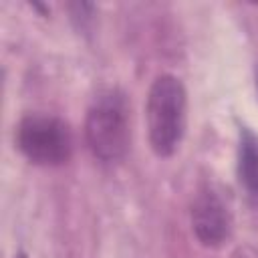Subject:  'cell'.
I'll return each mask as SVG.
<instances>
[{
  "label": "cell",
  "instance_id": "1",
  "mask_svg": "<svg viewBox=\"0 0 258 258\" xmlns=\"http://www.w3.org/2000/svg\"><path fill=\"white\" fill-rule=\"evenodd\" d=\"M185 89L173 75H161L147 93L145 121L149 145L159 157H169L181 143L185 131Z\"/></svg>",
  "mask_w": 258,
  "mask_h": 258
},
{
  "label": "cell",
  "instance_id": "2",
  "mask_svg": "<svg viewBox=\"0 0 258 258\" xmlns=\"http://www.w3.org/2000/svg\"><path fill=\"white\" fill-rule=\"evenodd\" d=\"M85 139L91 153L103 161H119L129 147V109L119 89L101 91L85 119Z\"/></svg>",
  "mask_w": 258,
  "mask_h": 258
},
{
  "label": "cell",
  "instance_id": "3",
  "mask_svg": "<svg viewBox=\"0 0 258 258\" xmlns=\"http://www.w3.org/2000/svg\"><path fill=\"white\" fill-rule=\"evenodd\" d=\"M18 151L34 165L56 167L69 161L73 137L69 125L44 113H30L20 119L14 135Z\"/></svg>",
  "mask_w": 258,
  "mask_h": 258
},
{
  "label": "cell",
  "instance_id": "4",
  "mask_svg": "<svg viewBox=\"0 0 258 258\" xmlns=\"http://www.w3.org/2000/svg\"><path fill=\"white\" fill-rule=\"evenodd\" d=\"M191 228L196 238L208 248L222 246L230 236V212L214 189L206 187L196 196L191 204Z\"/></svg>",
  "mask_w": 258,
  "mask_h": 258
},
{
  "label": "cell",
  "instance_id": "5",
  "mask_svg": "<svg viewBox=\"0 0 258 258\" xmlns=\"http://www.w3.org/2000/svg\"><path fill=\"white\" fill-rule=\"evenodd\" d=\"M238 177L248 200L258 208V137L248 129L240 133Z\"/></svg>",
  "mask_w": 258,
  "mask_h": 258
},
{
  "label": "cell",
  "instance_id": "6",
  "mask_svg": "<svg viewBox=\"0 0 258 258\" xmlns=\"http://www.w3.org/2000/svg\"><path fill=\"white\" fill-rule=\"evenodd\" d=\"M234 258H258V248L244 246V248H240V250L234 254Z\"/></svg>",
  "mask_w": 258,
  "mask_h": 258
},
{
  "label": "cell",
  "instance_id": "7",
  "mask_svg": "<svg viewBox=\"0 0 258 258\" xmlns=\"http://www.w3.org/2000/svg\"><path fill=\"white\" fill-rule=\"evenodd\" d=\"M14 258H28V256H26V254H22V252H18V254H16Z\"/></svg>",
  "mask_w": 258,
  "mask_h": 258
},
{
  "label": "cell",
  "instance_id": "8",
  "mask_svg": "<svg viewBox=\"0 0 258 258\" xmlns=\"http://www.w3.org/2000/svg\"><path fill=\"white\" fill-rule=\"evenodd\" d=\"M256 91H258V62H256Z\"/></svg>",
  "mask_w": 258,
  "mask_h": 258
}]
</instances>
